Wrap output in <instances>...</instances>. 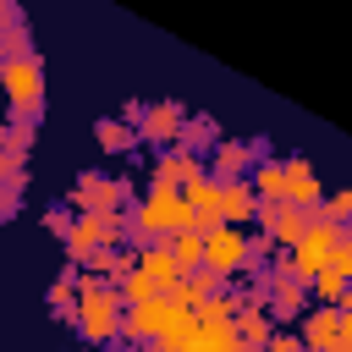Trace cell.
Instances as JSON below:
<instances>
[{"mask_svg": "<svg viewBox=\"0 0 352 352\" xmlns=\"http://www.w3.org/2000/svg\"><path fill=\"white\" fill-rule=\"evenodd\" d=\"M0 99L16 110V116H33L44 104V66L33 55H16V60H0Z\"/></svg>", "mask_w": 352, "mask_h": 352, "instance_id": "7a4b0ae2", "label": "cell"}, {"mask_svg": "<svg viewBox=\"0 0 352 352\" xmlns=\"http://www.w3.org/2000/svg\"><path fill=\"white\" fill-rule=\"evenodd\" d=\"M341 242H346V231H341V226H330V220H314V226L302 231V242L292 248V264H286V270H292V275L308 286V280H314V275L330 264V253H336Z\"/></svg>", "mask_w": 352, "mask_h": 352, "instance_id": "277c9868", "label": "cell"}, {"mask_svg": "<svg viewBox=\"0 0 352 352\" xmlns=\"http://www.w3.org/2000/svg\"><path fill=\"white\" fill-rule=\"evenodd\" d=\"M132 270L148 280V292H154V297H170V292H176V280H182V270L170 264V253H165V248L138 253V258H132Z\"/></svg>", "mask_w": 352, "mask_h": 352, "instance_id": "30bf717a", "label": "cell"}, {"mask_svg": "<svg viewBox=\"0 0 352 352\" xmlns=\"http://www.w3.org/2000/svg\"><path fill=\"white\" fill-rule=\"evenodd\" d=\"M346 209H352V198H346V192H330V198H324V220H330V226H341V220H346Z\"/></svg>", "mask_w": 352, "mask_h": 352, "instance_id": "7402d4cb", "label": "cell"}, {"mask_svg": "<svg viewBox=\"0 0 352 352\" xmlns=\"http://www.w3.org/2000/svg\"><path fill=\"white\" fill-rule=\"evenodd\" d=\"M192 324H198V319H192ZM187 352H242V341L231 336V324H198Z\"/></svg>", "mask_w": 352, "mask_h": 352, "instance_id": "e0dca14e", "label": "cell"}, {"mask_svg": "<svg viewBox=\"0 0 352 352\" xmlns=\"http://www.w3.org/2000/svg\"><path fill=\"white\" fill-rule=\"evenodd\" d=\"M192 182H204V160H198L192 148L160 154V165H154V187H160V192H187Z\"/></svg>", "mask_w": 352, "mask_h": 352, "instance_id": "9c48e42d", "label": "cell"}, {"mask_svg": "<svg viewBox=\"0 0 352 352\" xmlns=\"http://www.w3.org/2000/svg\"><path fill=\"white\" fill-rule=\"evenodd\" d=\"M148 352H165V346H160V341H154V346H148Z\"/></svg>", "mask_w": 352, "mask_h": 352, "instance_id": "f1b7e54d", "label": "cell"}, {"mask_svg": "<svg viewBox=\"0 0 352 352\" xmlns=\"http://www.w3.org/2000/svg\"><path fill=\"white\" fill-rule=\"evenodd\" d=\"M308 226H314V214H302V209L280 204V209H270V214H264V242H286V248H297Z\"/></svg>", "mask_w": 352, "mask_h": 352, "instance_id": "4fadbf2b", "label": "cell"}, {"mask_svg": "<svg viewBox=\"0 0 352 352\" xmlns=\"http://www.w3.org/2000/svg\"><path fill=\"white\" fill-rule=\"evenodd\" d=\"M258 214V198H253V187L236 176V182H220V226H236L242 231V220H253Z\"/></svg>", "mask_w": 352, "mask_h": 352, "instance_id": "7c38bea8", "label": "cell"}, {"mask_svg": "<svg viewBox=\"0 0 352 352\" xmlns=\"http://www.w3.org/2000/svg\"><path fill=\"white\" fill-rule=\"evenodd\" d=\"M132 143V132L121 126V121H99V148H110V154H121Z\"/></svg>", "mask_w": 352, "mask_h": 352, "instance_id": "ffe728a7", "label": "cell"}, {"mask_svg": "<svg viewBox=\"0 0 352 352\" xmlns=\"http://www.w3.org/2000/svg\"><path fill=\"white\" fill-rule=\"evenodd\" d=\"M72 292H77V275H60V280H55V292H50V302H55L60 314H72Z\"/></svg>", "mask_w": 352, "mask_h": 352, "instance_id": "44dd1931", "label": "cell"}, {"mask_svg": "<svg viewBox=\"0 0 352 352\" xmlns=\"http://www.w3.org/2000/svg\"><path fill=\"white\" fill-rule=\"evenodd\" d=\"M324 352H352V341H336V346H324Z\"/></svg>", "mask_w": 352, "mask_h": 352, "instance_id": "83f0119b", "label": "cell"}, {"mask_svg": "<svg viewBox=\"0 0 352 352\" xmlns=\"http://www.w3.org/2000/svg\"><path fill=\"white\" fill-rule=\"evenodd\" d=\"M132 226H138L143 236H176V231H192L182 192H160V187L138 204V220H132Z\"/></svg>", "mask_w": 352, "mask_h": 352, "instance_id": "5b68a950", "label": "cell"}, {"mask_svg": "<svg viewBox=\"0 0 352 352\" xmlns=\"http://www.w3.org/2000/svg\"><path fill=\"white\" fill-rule=\"evenodd\" d=\"M308 286H314V297H319L324 308H341V297H346V280H341V275H330V270H319Z\"/></svg>", "mask_w": 352, "mask_h": 352, "instance_id": "d6986e66", "label": "cell"}, {"mask_svg": "<svg viewBox=\"0 0 352 352\" xmlns=\"http://www.w3.org/2000/svg\"><path fill=\"white\" fill-rule=\"evenodd\" d=\"M336 341H352V314L346 302L341 308H314L308 314V330H302V352H324Z\"/></svg>", "mask_w": 352, "mask_h": 352, "instance_id": "ba28073f", "label": "cell"}, {"mask_svg": "<svg viewBox=\"0 0 352 352\" xmlns=\"http://www.w3.org/2000/svg\"><path fill=\"white\" fill-rule=\"evenodd\" d=\"M248 187H253V198H286V165H275V160H264L253 176H248Z\"/></svg>", "mask_w": 352, "mask_h": 352, "instance_id": "ac0fdd59", "label": "cell"}, {"mask_svg": "<svg viewBox=\"0 0 352 352\" xmlns=\"http://www.w3.org/2000/svg\"><path fill=\"white\" fill-rule=\"evenodd\" d=\"M0 132H6V126H0Z\"/></svg>", "mask_w": 352, "mask_h": 352, "instance_id": "f546056e", "label": "cell"}, {"mask_svg": "<svg viewBox=\"0 0 352 352\" xmlns=\"http://www.w3.org/2000/svg\"><path fill=\"white\" fill-rule=\"evenodd\" d=\"M204 138H214V121H192V126L182 132V148H187V143H204Z\"/></svg>", "mask_w": 352, "mask_h": 352, "instance_id": "484cf974", "label": "cell"}, {"mask_svg": "<svg viewBox=\"0 0 352 352\" xmlns=\"http://www.w3.org/2000/svg\"><path fill=\"white\" fill-rule=\"evenodd\" d=\"M143 138H148V143H176V138H182V110H176V104H154V110L143 116Z\"/></svg>", "mask_w": 352, "mask_h": 352, "instance_id": "5bb4252c", "label": "cell"}, {"mask_svg": "<svg viewBox=\"0 0 352 352\" xmlns=\"http://www.w3.org/2000/svg\"><path fill=\"white\" fill-rule=\"evenodd\" d=\"M280 204L314 214V204H319V176H314L308 160H292V165H286V198H280Z\"/></svg>", "mask_w": 352, "mask_h": 352, "instance_id": "8fae6325", "label": "cell"}, {"mask_svg": "<svg viewBox=\"0 0 352 352\" xmlns=\"http://www.w3.org/2000/svg\"><path fill=\"white\" fill-rule=\"evenodd\" d=\"M165 253H170V264L187 275V270L204 264V236H198V231H176V236H165Z\"/></svg>", "mask_w": 352, "mask_h": 352, "instance_id": "2e32d148", "label": "cell"}, {"mask_svg": "<svg viewBox=\"0 0 352 352\" xmlns=\"http://www.w3.org/2000/svg\"><path fill=\"white\" fill-rule=\"evenodd\" d=\"M198 236H204V264H198V270H209L214 280L248 270V258H253L248 231H236V226H214V231H198Z\"/></svg>", "mask_w": 352, "mask_h": 352, "instance_id": "3957f363", "label": "cell"}, {"mask_svg": "<svg viewBox=\"0 0 352 352\" xmlns=\"http://www.w3.org/2000/svg\"><path fill=\"white\" fill-rule=\"evenodd\" d=\"M264 352H302V341H297V336H270Z\"/></svg>", "mask_w": 352, "mask_h": 352, "instance_id": "4316f807", "label": "cell"}, {"mask_svg": "<svg viewBox=\"0 0 352 352\" xmlns=\"http://www.w3.org/2000/svg\"><path fill=\"white\" fill-rule=\"evenodd\" d=\"M121 236V214H77L66 226V253L72 258H94L99 242H116Z\"/></svg>", "mask_w": 352, "mask_h": 352, "instance_id": "52a82bcc", "label": "cell"}, {"mask_svg": "<svg viewBox=\"0 0 352 352\" xmlns=\"http://www.w3.org/2000/svg\"><path fill=\"white\" fill-rule=\"evenodd\" d=\"M77 324H82L88 341H110L121 330V297L110 286L88 280V275H77Z\"/></svg>", "mask_w": 352, "mask_h": 352, "instance_id": "6da1fadb", "label": "cell"}, {"mask_svg": "<svg viewBox=\"0 0 352 352\" xmlns=\"http://www.w3.org/2000/svg\"><path fill=\"white\" fill-rule=\"evenodd\" d=\"M324 270H330V275H341V280H346V275H352V248H346V242H341V248H336V253H330V264H324Z\"/></svg>", "mask_w": 352, "mask_h": 352, "instance_id": "d4e9b609", "label": "cell"}, {"mask_svg": "<svg viewBox=\"0 0 352 352\" xmlns=\"http://www.w3.org/2000/svg\"><path fill=\"white\" fill-rule=\"evenodd\" d=\"M0 182H6V187H22V160L6 154V148H0Z\"/></svg>", "mask_w": 352, "mask_h": 352, "instance_id": "cb8c5ba5", "label": "cell"}, {"mask_svg": "<svg viewBox=\"0 0 352 352\" xmlns=\"http://www.w3.org/2000/svg\"><path fill=\"white\" fill-rule=\"evenodd\" d=\"M182 319H192V314L170 308V297H154V302H138V308L121 319V330H126V336H138V341H165Z\"/></svg>", "mask_w": 352, "mask_h": 352, "instance_id": "8992f818", "label": "cell"}, {"mask_svg": "<svg viewBox=\"0 0 352 352\" xmlns=\"http://www.w3.org/2000/svg\"><path fill=\"white\" fill-rule=\"evenodd\" d=\"M88 264H94V270H99V275H116V270H126V264H132V258H116V253H110V248H99V253H94V258H88Z\"/></svg>", "mask_w": 352, "mask_h": 352, "instance_id": "603a6c76", "label": "cell"}, {"mask_svg": "<svg viewBox=\"0 0 352 352\" xmlns=\"http://www.w3.org/2000/svg\"><path fill=\"white\" fill-rule=\"evenodd\" d=\"M248 160H253V143H214L209 170H214L220 182H236V170H248ZM214 176H209V182H214Z\"/></svg>", "mask_w": 352, "mask_h": 352, "instance_id": "9a60e30c", "label": "cell"}]
</instances>
